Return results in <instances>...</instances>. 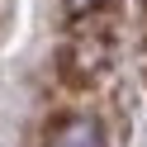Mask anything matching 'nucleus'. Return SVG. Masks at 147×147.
I'll list each match as a JSON object with an SVG mask.
<instances>
[{"label":"nucleus","instance_id":"obj_1","mask_svg":"<svg viewBox=\"0 0 147 147\" xmlns=\"http://www.w3.org/2000/svg\"><path fill=\"white\" fill-rule=\"evenodd\" d=\"M48 147H105V133H100L95 119H62L57 128L48 133Z\"/></svg>","mask_w":147,"mask_h":147},{"label":"nucleus","instance_id":"obj_2","mask_svg":"<svg viewBox=\"0 0 147 147\" xmlns=\"http://www.w3.org/2000/svg\"><path fill=\"white\" fill-rule=\"evenodd\" d=\"M71 5V14H95V10H105L109 0H67Z\"/></svg>","mask_w":147,"mask_h":147}]
</instances>
